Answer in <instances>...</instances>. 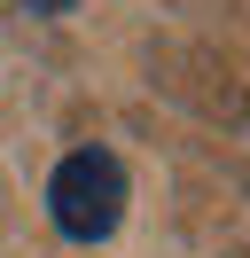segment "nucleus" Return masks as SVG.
Masks as SVG:
<instances>
[{"label": "nucleus", "mask_w": 250, "mask_h": 258, "mask_svg": "<svg viewBox=\"0 0 250 258\" xmlns=\"http://www.w3.org/2000/svg\"><path fill=\"white\" fill-rule=\"evenodd\" d=\"M47 211L71 242H109L125 219V164L109 149H71L47 180Z\"/></svg>", "instance_id": "nucleus-1"}]
</instances>
